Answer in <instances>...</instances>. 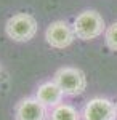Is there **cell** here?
<instances>
[{
    "mask_svg": "<svg viewBox=\"0 0 117 120\" xmlns=\"http://www.w3.org/2000/svg\"><path fill=\"white\" fill-rule=\"evenodd\" d=\"M75 40V34L72 24L66 21H53L45 30V42L51 48L56 50H64L67 46H71Z\"/></svg>",
    "mask_w": 117,
    "mask_h": 120,
    "instance_id": "5",
    "label": "cell"
},
{
    "mask_svg": "<svg viewBox=\"0 0 117 120\" xmlns=\"http://www.w3.org/2000/svg\"><path fill=\"white\" fill-rule=\"evenodd\" d=\"M39 24L37 19L29 13H16L10 16L5 22V34L13 42L24 43L35 37Z\"/></svg>",
    "mask_w": 117,
    "mask_h": 120,
    "instance_id": "2",
    "label": "cell"
},
{
    "mask_svg": "<svg viewBox=\"0 0 117 120\" xmlns=\"http://www.w3.org/2000/svg\"><path fill=\"white\" fill-rule=\"evenodd\" d=\"M53 80L63 90L64 96H79L87 90V77L83 71L71 66L59 67L53 75Z\"/></svg>",
    "mask_w": 117,
    "mask_h": 120,
    "instance_id": "3",
    "label": "cell"
},
{
    "mask_svg": "<svg viewBox=\"0 0 117 120\" xmlns=\"http://www.w3.org/2000/svg\"><path fill=\"white\" fill-rule=\"evenodd\" d=\"M50 109H47L35 96L23 98L15 106V120H48Z\"/></svg>",
    "mask_w": 117,
    "mask_h": 120,
    "instance_id": "6",
    "label": "cell"
},
{
    "mask_svg": "<svg viewBox=\"0 0 117 120\" xmlns=\"http://www.w3.org/2000/svg\"><path fill=\"white\" fill-rule=\"evenodd\" d=\"M116 107H117V102H116Z\"/></svg>",
    "mask_w": 117,
    "mask_h": 120,
    "instance_id": "10",
    "label": "cell"
},
{
    "mask_svg": "<svg viewBox=\"0 0 117 120\" xmlns=\"http://www.w3.org/2000/svg\"><path fill=\"white\" fill-rule=\"evenodd\" d=\"M80 115L82 120H116L117 107L111 99L96 96L85 102Z\"/></svg>",
    "mask_w": 117,
    "mask_h": 120,
    "instance_id": "4",
    "label": "cell"
},
{
    "mask_svg": "<svg viewBox=\"0 0 117 120\" xmlns=\"http://www.w3.org/2000/svg\"><path fill=\"white\" fill-rule=\"evenodd\" d=\"M34 96L45 106L47 109H53L58 104L63 102L64 93H63V90L58 86V83L51 79V80H48V82L40 83V85L37 86Z\"/></svg>",
    "mask_w": 117,
    "mask_h": 120,
    "instance_id": "7",
    "label": "cell"
},
{
    "mask_svg": "<svg viewBox=\"0 0 117 120\" xmlns=\"http://www.w3.org/2000/svg\"><path fill=\"white\" fill-rule=\"evenodd\" d=\"M48 120H82V115L72 104L61 102L56 107L50 109Z\"/></svg>",
    "mask_w": 117,
    "mask_h": 120,
    "instance_id": "8",
    "label": "cell"
},
{
    "mask_svg": "<svg viewBox=\"0 0 117 120\" xmlns=\"http://www.w3.org/2000/svg\"><path fill=\"white\" fill-rule=\"evenodd\" d=\"M104 42H106V46L109 50L117 51V21L106 27V30H104Z\"/></svg>",
    "mask_w": 117,
    "mask_h": 120,
    "instance_id": "9",
    "label": "cell"
},
{
    "mask_svg": "<svg viewBox=\"0 0 117 120\" xmlns=\"http://www.w3.org/2000/svg\"><path fill=\"white\" fill-rule=\"evenodd\" d=\"M72 29L75 38L79 40H93L104 34L106 24L104 19L96 10H83L72 21Z\"/></svg>",
    "mask_w": 117,
    "mask_h": 120,
    "instance_id": "1",
    "label": "cell"
}]
</instances>
